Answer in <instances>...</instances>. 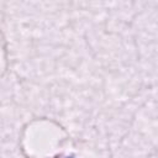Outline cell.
<instances>
[{
	"instance_id": "6da1fadb",
	"label": "cell",
	"mask_w": 158,
	"mask_h": 158,
	"mask_svg": "<svg viewBox=\"0 0 158 158\" xmlns=\"http://www.w3.org/2000/svg\"><path fill=\"white\" fill-rule=\"evenodd\" d=\"M67 158H74V157H67Z\"/></svg>"
}]
</instances>
